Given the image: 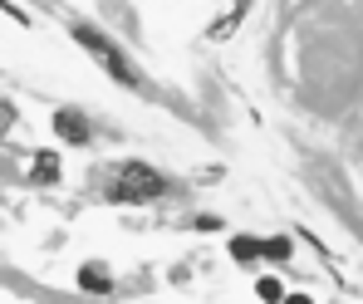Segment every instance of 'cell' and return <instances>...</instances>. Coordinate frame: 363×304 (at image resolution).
<instances>
[{"label": "cell", "instance_id": "6da1fadb", "mask_svg": "<svg viewBox=\"0 0 363 304\" xmlns=\"http://www.w3.org/2000/svg\"><path fill=\"white\" fill-rule=\"evenodd\" d=\"M162 177L152 172V167H143V162H128L118 172V182H113V201H143V196H157L162 191Z\"/></svg>", "mask_w": 363, "mask_h": 304}, {"label": "cell", "instance_id": "7a4b0ae2", "mask_svg": "<svg viewBox=\"0 0 363 304\" xmlns=\"http://www.w3.org/2000/svg\"><path fill=\"white\" fill-rule=\"evenodd\" d=\"M74 40H79V45H89V55H94V60L104 64V69H108V74H113L118 84L138 89V74H133V69H128V64L118 60V50H113V45H108L104 35H94V30H84V25H79V30H74Z\"/></svg>", "mask_w": 363, "mask_h": 304}, {"label": "cell", "instance_id": "3957f363", "mask_svg": "<svg viewBox=\"0 0 363 304\" xmlns=\"http://www.w3.org/2000/svg\"><path fill=\"white\" fill-rule=\"evenodd\" d=\"M55 128H60V137H69V142H89V118L79 108H60L55 113Z\"/></svg>", "mask_w": 363, "mask_h": 304}, {"label": "cell", "instance_id": "277c9868", "mask_svg": "<svg viewBox=\"0 0 363 304\" xmlns=\"http://www.w3.org/2000/svg\"><path fill=\"white\" fill-rule=\"evenodd\" d=\"M79 285H84V290H94V295H104V290H108V270L84 265V270H79Z\"/></svg>", "mask_w": 363, "mask_h": 304}, {"label": "cell", "instance_id": "5b68a950", "mask_svg": "<svg viewBox=\"0 0 363 304\" xmlns=\"http://www.w3.org/2000/svg\"><path fill=\"white\" fill-rule=\"evenodd\" d=\"M30 177H35V182H55V177H60V162H55V152H40Z\"/></svg>", "mask_w": 363, "mask_h": 304}, {"label": "cell", "instance_id": "8992f818", "mask_svg": "<svg viewBox=\"0 0 363 304\" xmlns=\"http://www.w3.org/2000/svg\"><path fill=\"white\" fill-rule=\"evenodd\" d=\"M260 255H270V260H290V241H285V236H270V241L260 245Z\"/></svg>", "mask_w": 363, "mask_h": 304}, {"label": "cell", "instance_id": "52a82bcc", "mask_svg": "<svg viewBox=\"0 0 363 304\" xmlns=\"http://www.w3.org/2000/svg\"><path fill=\"white\" fill-rule=\"evenodd\" d=\"M255 250H260V245L245 241V236H236V241H231V255H236V260H255Z\"/></svg>", "mask_w": 363, "mask_h": 304}, {"label": "cell", "instance_id": "ba28073f", "mask_svg": "<svg viewBox=\"0 0 363 304\" xmlns=\"http://www.w3.org/2000/svg\"><path fill=\"white\" fill-rule=\"evenodd\" d=\"M260 300H280V280H260Z\"/></svg>", "mask_w": 363, "mask_h": 304}, {"label": "cell", "instance_id": "9c48e42d", "mask_svg": "<svg viewBox=\"0 0 363 304\" xmlns=\"http://www.w3.org/2000/svg\"><path fill=\"white\" fill-rule=\"evenodd\" d=\"M10 118H15V108H10V103H0V128H5Z\"/></svg>", "mask_w": 363, "mask_h": 304}]
</instances>
